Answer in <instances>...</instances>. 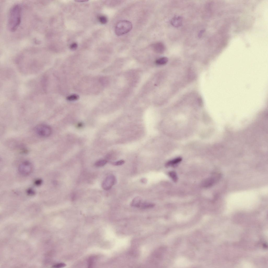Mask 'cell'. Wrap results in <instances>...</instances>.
Returning a JSON list of instances; mask_svg holds the SVG:
<instances>
[{
    "label": "cell",
    "instance_id": "cell-1",
    "mask_svg": "<svg viewBox=\"0 0 268 268\" xmlns=\"http://www.w3.org/2000/svg\"><path fill=\"white\" fill-rule=\"evenodd\" d=\"M22 8L20 5L15 4L12 6L8 11V27L10 31H15L21 24L22 19Z\"/></svg>",
    "mask_w": 268,
    "mask_h": 268
},
{
    "label": "cell",
    "instance_id": "cell-2",
    "mask_svg": "<svg viewBox=\"0 0 268 268\" xmlns=\"http://www.w3.org/2000/svg\"><path fill=\"white\" fill-rule=\"evenodd\" d=\"M132 27V24L130 22L127 20L120 21L116 25L115 33L118 36L122 35L130 31Z\"/></svg>",
    "mask_w": 268,
    "mask_h": 268
},
{
    "label": "cell",
    "instance_id": "cell-3",
    "mask_svg": "<svg viewBox=\"0 0 268 268\" xmlns=\"http://www.w3.org/2000/svg\"><path fill=\"white\" fill-rule=\"evenodd\" d=\"M36 134L42 138H47L51 134L52 130L51 127L45 124H41L37 126L35 129Z\"/></svg>",
    "mask_w": 268,
    "mask_h": 268
},
{
    "label": "cell",
    "instance_id": "cell-4",
    "mask_svg": "<svg viewBox=\"0 0 268 268\" xmlns=\"http://www.w3.org/2000/svg\"><path fill=\"white\" fill-rule=\"evenodd\" d=\"M33 168L32 163L28 161L22 163L19 167L18 171L21 175L24 176L29 175L33 171Z\"/></svg>",
    "mask_w": 268,
    "mask_h": 268
},
{
    "label": "cell",
    "instance_id": "cell-5",
    "mask_svg": "<svg viewBox=\"0 0 268 268\" xmlns=\"http://www.w3.org/2000/svg\"><path fill=\"white\" fill-rule=\"evenodd\" d=\"M116 180L114 176L110 175L107 176L102 183V186L103 189L108 190L111 189L116 183Z\"/></svg>",
    "mask_w": 268,
    "mask_h": 268
},
{
    "label": "cell",
    "instance_id": "cell-6",
    "mask_svg": "<svg viewBox=\"0 0 268 268\" xmlns=\"http://www.w3.org/2000/svg\"><path fill=\"white\" fill-rule=\"evenodd\" d=\"M152 47L154 51L157 53H162L165 50V45L161 42L155 43L153 45Z\"/></svg>",
    "mask_w": 268,
    "mask_h": 268
},
{
    "label": "cell",
    "instance_id": "cell-7",
    "mask_svg": "<svg viewBox=\"0 0 268 268\" xmlns=\"http://www.w3.org/2000/svg\"><path fill=\"white\" fill-rule=\"evenodd\" d=\"M142 203L141 198L139 197H137L133 200L131 203V205L133 207L139 208Z\"/></svg>",
    "mask_w": 268,
    "mask_h": 268
},
{
    "label": "cell",
    "instance_id": "cell-8",
    "mask_svg": "<svg viewBox=\"0 0 268 268\" xmlns=\"http://www.w3.org/2000/svg\"><path fill=\"white\" fill-rule=\"evenodd\" d=\"M182 160V158H178L170 161L167 162L166 163V167H169L170 166L176 165L181 161Z\"/></svg>",
    "mask_w": 268,
    "mask_h": 268
},
{
    "label": "cell",
    "instance_id": "cell-9",
    "mask_svg": "<svg viewBox=\"0 0 268 268\" xmlns=\"http://www.w3.org/2000/svg\"><path fill=\"white\" fill-rule=\"evenodd\" d=\"M182 21L181 18L180 17H176L172 19V23L173 25L175 26H178L181 25Z\"/></svg>",
    "mask_w": 268,
    "mask_h": 268
},
{
    "label": "cell",
    "instance_id": "cell-10",
    "mask_svg": "<svg viewBox=\"0 0 268 268\" xmlns=\"http://www.w3.org/2000/svg\"><path fill=\"white\" fill-rule=\"evenodd\" d=\"M168 59L166 57H163L157 59L156 61L157 64L159 65H163L166 64L168 62Z\"/></svg>",
    "mask_w": 268,
    "mask_h": 268
},
{
    "label": "cell",
    "instance_id": "cell-11",
    "mask_svg": "<svg viewBox=\"0 0 268 268\" xmlns=\"http://www.w3.org/2000/svg\"><path fill=\"white\" fill-rule=\"evenodd\" d=\"M155 206V204L145 202L142 203L140 207L142 209H145L152 208Z\"/></svg>",
    "mask_w": 268,
    "mask_h": 268
},
{
    "label": "cell",
    "instance_id": "cell-12",
    "mask_svg": "<svg viewBox=\"0 0 268 268\" xmlns=\"http://www.w3.org/2000/svg\"><path fill=\"white\" fill-rule=\"evenodd\" d=\"M169 175L174 182H176L178 180V177L176 173L175 172H170L169 173Z\"/></svg>",
    "mask_w": 268,
    "mask_h": 268
},
{
    "label": "cell",
    "instance_id": "cell-13",
    "mask_svg": "<svg viewBox=\"0 0 268 268\" xmlns=\"http://www.w3.org/2000/svg\"><path fill=\"white\" fill-rule=\"evenodd\" d=\"M107 163V161L106 160H100L98 161L95 163V165L97 167H102L106 165Z\"/></svg>",
    "mask_w": 268,
    "mask_h": 268
},
{
    "label": "cell",
    "instance_id": "cell-14",
    "mask_svg": "<svg viewBox=\"0 0 268 268\" xmlns=\"http://www.w3.org/2000/svg\"><path fill=\"white\" fill-rule=\"evenodd\" d=\"M79 98V96L76 94H73L70 95L67 97V100L69 101H74L78 100Z\"/></svg>",
    "mask_w": 268,
    "mask_h": 268
},
{
    "label": "cell",
    "instance_id": "cell-15",
    "mask_svg": "<svg viewBox=\"0 0 268 268\" xmlns=\"http://www.w3.org/2000/svg\"><path fill=\"white\" fill-rule=\"evenodd\" d=\"M98 19L100 23L102 24H105L108 22V19L104 16H100L99 17Z\"/></svg>",
    "mask_w": 268,
    "mask_h": 268
},
{
    "label": "cell",
    "instance_id": "cell-16",
    "mask_svg": "<svg viewBox=\"0 0 268 268\" xmlns=\"http://www.w3.org/2000/svg\"><path fill=\"white\" fill-rule=\"evenodd\" d=\"M125 162L123 160H120L118 161L113 163V165L116 166H121L124 164Z\"/></svg>",
    "mask_w": 268,
    "mask_h": 268
},
{
    "label": "cell",
    "instance_id": "cell-17",
    "mask_svg": "<svg viewBox=\"0 0 268 268\" xmlns=\"http://www.w3.org/2000/svg\"><path fill=\"white\" fill-rule=\"evenodd\" d=\"M66 264L64 263H60L54 265L52 266L53 268H61L65 266Z\"/></svg>",
    "mask_w": 268,
    "mask_h": 268
},
{
    "label": "cell",
    "instance_id": "cell-18",
    "mask_svg": "<svg viewBox=\"0 0 268 268\" xmlns=\"http://www.w3.org/2000/svg\"><path fill=\"white\" fill-rule=\"evenodd\" d=\"M78 45L76 43H73L70 46V48L71 50H75L77 48Z\"/></svg>",
    "mask_w": 268,
    "mask_h": 268
},
{
    "label": "cell",
    "instance_id": "cell-19",
    "mask_svg": "<svg viewBox=\"0 0 268 268\" xmlns=\"http://www.w3.org/2000/svg\"><path fill=\"white\" fill-rule=\"evenodd\" d=\"M27 193L30 195H34L35 192L34 190L32 189H29L27 191Z\"/></svg>",
    "mask_w": 268,
    "mask_h": 268
},
{
    "label": "cell",
    "instance_id": "cell-20",
    "mask_svg": "<svg viewBox=\"0 0 268 268\" xmlns=\"http://www.w3.org/2000/svg\"><path fill=\"white\" fill-rule=\"evenodd\" d=\"M42 183V181L41 180H38L35 181V184L36 185H41Z\"/></svg>",
    "mask_w": 268,
    "mask_h": 268
},
{
    "label": "cell",
    "instance_id": "cell-21",
    "mask_svg": "<svg viewBox=\"0 0 268 268\" xmlns=\"http://www.w3.org/2000/svg\"><path fill=\"white\" fill-rule=\"evenodd\" d=\"M141 182L143 183H146L147 182V180L145 178H142L141 180Z\"/></svg>",
    "mask_w": 268,
    "mask_h": 268
}]
</instances>
